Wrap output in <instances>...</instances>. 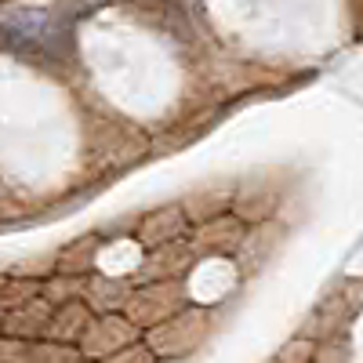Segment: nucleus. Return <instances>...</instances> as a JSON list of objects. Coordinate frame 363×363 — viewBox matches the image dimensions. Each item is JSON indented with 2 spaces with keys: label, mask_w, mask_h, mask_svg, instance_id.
<instances>
[{
  "label": "nucleus",
  "mask_w": 363,
  "mask_h": 363,
  "mask_svg": "<svg viewBox=\"0 0 363 363\" xmlns=\"http://www.w3.org/2000/svg\"><path fill=\"white\" fill-rule=\"evenodd\" d=\"M0 33H8L18 44H40L55 33V15L48 8H33V4L8 8L0 15Z\"/></svg>",
  "instance_id": "f257e3e1"
}]
</instances>
